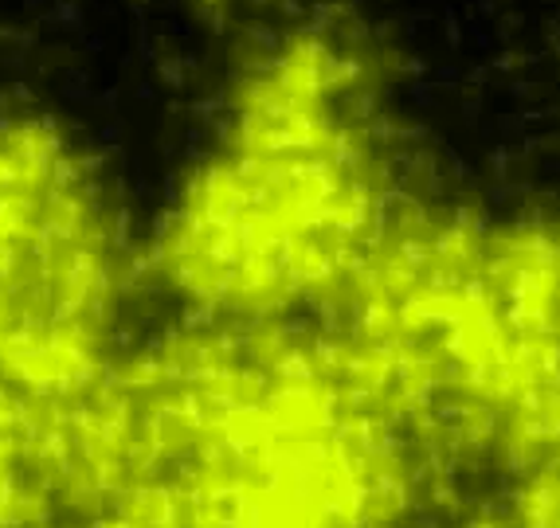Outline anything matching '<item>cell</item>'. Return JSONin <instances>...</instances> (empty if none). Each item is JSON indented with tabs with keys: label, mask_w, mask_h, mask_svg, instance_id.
<instances>
[{
	"label": "cell",
	"mask_w": 560,
	"mask_h": 528,
	"mask_svg": "<svg viewBox=\"0 0 560 528\" xmlns=\"http://www.w3.org/2000/svg\"><path fill=\"white\" fill-rule=\"evenodd\" d=\"M322 325L451 497L560 458V212L420 185Z\"/></svg>",
	"instance_id": "3"
},
{
	"label": "cell",
	"mask_w": 560,
	"mask_h": 528,
	"mask_svg": "<svg viewBox=\"0 0 560 528\" xmlns=\"http://www.w3.org/2000/svg\"><path fill=\"white\" fill-rule=\"evenodd\" d=\"M150 306L106 149L56 106L0 98V473L39 490L59 431L114 376Z\"/></svg>",
	"instance_id": "4"
},
{
	"label": "cell",
	"mask_w": 560,
	"mask_h": 528,
	"mask_svg": "<svg viewBox=\"0 0 560 528\" xmlns=\"http://www.w3.org/2000/svg\"><path fill=\"white\" fill-rule=\"evenodd\" d=\"M56 528H431L451 490L326 325L161 321L44 466Z\"/></svg>",
	"instance_id": "1"
},
{
	"label": "cell",
	"mask_w": 560,
	"mask_h": 528,
	"mask_svg": "<svg viewBox=\"0 0 560 528\" xmlns=\"http://www.w3.org/2000/svg\"><path fill=\"white\" fill-rule=\"evenodd\" d=\"M423 180L388 56L337 12L255 32L141 208L168 321L322 325Z\"/></svg>",
	"instance_id": "2"
}]
</instances>
